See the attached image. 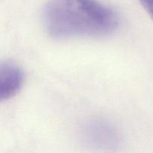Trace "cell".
<instances>
[{
    "label": "cell",
    "mask_w": 153,
    "mask_h": 153,
    "mask_svg": "<svg viewBox=\"0 0 153 153\" xmlns=\"http://www.w3.org/2000/svg\"><path fill=\"white\" fill-rule=\"evenodd\" d=\"M43 17L47 32L57 39L102 37L119 24L116 12L97 0H50Z\"/></svg>",
    "instance_id": "obj_1"
},
{
    "label": "cell",
    "mask_w": 153,
    "mask_h": 153,
    "mask_svg": "<svg viewBox=\"0 0 153 153\" xmlns=\"http://www.w3.org/2000/svg\"><path fill=\"white\" fill-rule=\"evenodd\" d=\"M24 83V73L10 61L1 63L0 67V100L7 101L16 96Z\"/></svg>",
    "instance_id": "obj_2"
},
{
    "label": "cell",
    "mask_w": 153,
    "mask_h": 153,
    "mask_svg": "<svg viewBox=\"0 0 153 153\" xmlns=\"http://www.w3.org/2000/svg\"><path fill=\"white\" fill-rule=\"evenodd\" d=\"M140 2L148 14L153 19V0H140Z\"/></svg>",
    "instance_id": "obj_3"
}]
</instances>
